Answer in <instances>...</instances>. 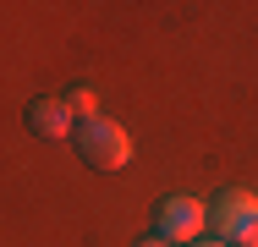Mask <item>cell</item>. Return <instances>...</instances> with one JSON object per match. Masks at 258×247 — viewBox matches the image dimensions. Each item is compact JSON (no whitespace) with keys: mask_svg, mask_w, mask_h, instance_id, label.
Returning <instances> with one entry per match:
<instances>
[{"mask_svg":"<svg viewBox=\"0 0 258 247\" xmlns=\"http://www.w3.org/2000/svg\"><path fill=\"white\" fill-rule=\"evenodd\" d=\"M138 247H176V242H165V236H143Z\"/></svg>","mask_w":258,"mask_h":247,"instance_id":"cell-6","label":"cell"},{"mask_svg":"<svg viewBox=\"0 0 258 247\" xmlns=\"http://www.w3.org/2000/svg\"><path fill=\"white\" fill-rule=\"evenodd\" d=\"M253 225H258V198L253 193L236 187V193H225L220 203H214V242H231V247H236Z\"/></svg>","mask_w":258,"mask_h":247,"instance_id":"cell-3","label":"cell"},{"mask_svg":"<svg viewBox=\"0 0 258 247\" xmlns=\"http://www.w3.org/2000/svg\"><path fill=\"white\" fill-rule=\"evenodd\" d=\"M77 148H83V159L94 165V170H121L126 159H132V138H126V127H115V121H83L77 127Z\"/></svg>","mask_w":258,"mask_h":247,"instance_id":"cell-1","label":"cell"},{"mask_svg":"<svg viewBox=\"0 0 258 247\" xmlns=\"http://www.w3.org/2000/svg\"><path fill=\"white\" fill-rule=\"evenodd\" d=\"M66 110L83 115V121H99V94H94V88H72V94H66Z\"/></svg>","mask_w":258,"mask_h":247,"instance_id":"cell-5","label":"cell"},{"mask_svg":"<svg viewBox=\"0 0 258 247\" xmlns=\"http://www.w3.org/2000/svg\"><path fill=\"white\" fill-rule=\"evenodd\" d=\"M236 247H258V225H253V231H247V236H242Z\"/></svg>","mask_w":258,"mask_h":247,"instance_id":"cell-7","label":"cell"},{"mask_svg":"<svg viewBox=\"0 0 258 247\" xmlns=\"http://www.w3.org/2000/svg\"><path fill=\"white\" fill-rule=\"evenodd\" d=\"M28 127L44 132V138H72V110H66V99H33V104H28Z\"/></svg>","mask_w":258,"mask_h":247,"instance_id":"cell-4","label":"cell"},{"mask_svg":"<svg viewBox=\"0 0 258 247\" xmlns=\"http://www.w3.org/2000/svg\"><path fill=\"white\" fill-rule=\"evenodd\" d=\"M192 247H231V242H209V236H204V242H192Z\"/></svg>","mask_w":258,"mask_h":247,"instance_id":"cell-8","label":"cell"},{"mask_svg":"<svg viewBox=\"0 0 258 247\" xmlns=\"http://www.w3.org/2000/svg\"><path fill=\"white\" fill-rule=\"evenodd\" d=\"M204 231H209V209L198 198H165L154 209V236H165V242H176V247L204 242Z\"/></svg>","mask_w":258,"mask_h":247,"instance_id":"cell-2","label":"cell"}]
</instances>
